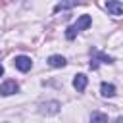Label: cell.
<instances>
[{"label":"cell","mask_w":123,"mask_h":123,"mask_svg":"<svg viewBox=\"0 0 123 123\" xmlns=\"http://www.w3.org/2000/svg\"><path fill=\"white\" fill-rule=\"evenodd\" d=\"M100 63H113V58L102 52H94V56L90 58V69H98Z\"/></svg>","instance_id":"obj_2"},{"label":"cell","mask_w":123,"mask_h":123,"mask_svg":"<svg viewBox=\"0 0 123 123\" xmlns=\"http://www.w3.org/2000/svg\"><path fill=\"white\" fill-rule=\"evenodd\" d=\"M81 2H60V4H56V8H54V12H60V10H69V8H75V6H79Z\"/></svg>","instance_id":"obj_11"},{"label":"cell","mask_w":123,"mask_h":123,"mask_svg":"<svg viewBox=\"0 0 123 123\" xmlns=\"http://www.w3.org/2000/svg\"><path fill=\"white\" fill-rule=\"evenodd\" d=\"M13 65H15L19 71L27 73V71L33 67V62H31V58H29V56H15V60H13Z\"/></svg>","instance_id":"obj_3"},{"label":"cell","mask_w":123,"mask_h":123,"mask_svg":"<svg viewBox=\"0 0 123 123\" xmlns=\"http://www.w3.org/2000/svg\"><path fill=\"white\" fill-rule=\"evenodd\" d=\"M65 63H67V60L63 56H58V54H54V56L48 58V65L50 67H63Z\"/></svg>","instance_id":"obj_8"},{"label":"cell","mask_w":123,"mask_h":123,"mask_svg":"<svg viewBox=\"0 0 123 123\" xmlns=\"http://www.w3.org/2000/svg\"><path fill=\"white\" fill-rule=\"evenodd\" d=\"M4 75V67H2V63H0V77Z\"/></svg>","instance_id":"obj_13"},{"label":"cell","mask_w":123,"mask_h":123,"mask_svg":"<svg viewBox=\"0 0 123 123\" xmlns=\"http://www.w3.org/2000/svg\"><path fill=\"white\" fill-rule=\"evenodd\" d=\"M86 83H88L86 75H85V73H79V75H75V79H73V88H75L77 92H83V90L86 88Z\"/></svg>","instance_id":"obj_5"},{"label":"cell","mask_w":123,"mask_h":123,"mask_svg":"<svg viewBox=\"0 0 123 123\" xmlns=\"http://www.w3.org/2000/svg\"><path fill=\"white\" fill-rule=\"evenodd\" d=\"M90 23H92L90 15H81V17L77 19V23H75V25H71V27H67V29H65V38H67V40H73V38H75V35H77V33H81V31H85V29H88V27H90Z\"/></svg>","instance_id":"obj_1"},{"label":"cell","mask_w":123,"mask_h":123,"mask_svg":"<svg viewBox=\"0 0 123 123\" xmlns=\"http://www.w3.org/2000/svg\"><path fill=\"white\" fill-rule=\"evenodd\" d=\"M115 123H123V117H117V119H115Z\"/></svg>","instance_id":"obj_12"},{"label":"cell","mask_w":123,"mask_h":123,"mask_svg":"<svg viewBox=\"0 0 123 123\" xmlns=\"http://www.w3.org/2000/svg\"><path fill=\"white\" fill-rule=\"evenodd\" d=\"M90 123H108V115L100 113V111H94L92 117H90Z\"/></svg>","instance_id":"obj_10"},{"label":"cell","mask_w":123,"mask_h":123,"mask_svg":"<svg viewBox=\"0 0 123 123\" xmlns=\"http://www.w3.org/2000/svg\"><path fill=\"white\" fill-rule=\"evenodd\" d=\"M100 92H102L104 98H111V96H115V86H113L111 83H102Z\"/></svg>","instance_id":"obj_9"},{"label":"cell","mask_w":123,"mask_h":123,"mask_svg":"<svg viewBox=\"0 0 123 123\" xmlns=\"http://www.w3.org/2000/svg\"><path fill=\"white\" fill-rule=\"evenodd\" d=\"M40 111L42 113H48V115H54L60 111V104L58 102H48V104H42L40 106Z\"/></svg>","instance_id":"obj_7"},{"label":"cell","mask_w":123,"mask_h":123,"mask_svg":"<svg viewBox=\"0 0 123 123\" xmlns=\"http://www.w3.org/2000/svg\"><path fill=\"white\" fill-rule=\"evenodd\" d=\"M106 10H108L111 15H121V13H123V4H121V2H115V0H113V2H108V4H106Z\"/></svg>","instance_id":"obj_6"},{"label":"cell","mask_w":123,"mask_h":123,"mask_svg":"<svg viewBox=\"0 0 123 123\" xmlns=\"http://www.w3.org/2000/svg\"><path fill=\"white\" fill-rule=\"evenodd\" d=\"M17 90H19V85H17L15 81H6V83L0 85V94H2V96H12V94H15Z\"/></svg>","instance_id":"obj_4"}]
</instances>
